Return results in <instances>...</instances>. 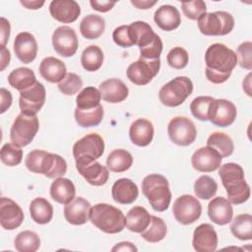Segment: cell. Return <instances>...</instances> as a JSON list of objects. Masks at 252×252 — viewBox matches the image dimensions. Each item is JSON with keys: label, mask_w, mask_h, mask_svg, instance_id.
I'll use <instances>...</instances> for the list:
<instances>
[{"label": "cell", "mask_w": 252, "mask_h": 252, "mask_svg": "<svg viewBox=\"0 0 252 252\" xmlns=\"http://www.w3.org/2000/svg\"><path fill=\"white\" fill-rule=\"evenodd\" d=\"M206 77L214 84L224 83L237 64L236 53L222 43L211 44L205 53Z\"/></svg>", "instance_id": "6da1fadb"}, {"label": "cell", "mask_w": 252, "mask_h": 252, "mask_svg": "<svg viewBox=\"0 0 252 252\" xmlns=\"http://www.w3.org/2000/svg\"><path fill=\"white\" fill-rule=\"evenodd\" d=\"M219 175L231 204L240 205L249 199L250 186L245 181L243 168L239 164L227 162L220 165Z\"/></svg>", "instance_id": "7a4b0ae2"}, {"label": "cell", "mask_w": 252, "mask_h": 252, "mask_svg": "<svg viewBox=\"0 0 252 252\" xmlns=\"http://www.w3.org/2000/svg\"><path fill=\"white\" fill-rule=\"evenodd\" d=\"M25 164L30 171L43 174L48 178L61 177L67 171V162L62 157L43 150L30 152L26 157Z\"/></svg>", "instance_id": "3957f363"}, {"label": "cell", "mask_w": 252, "mask_h": 252, "mask_svg": "<svg viewBox=\"0 0 252 252\" xmlns=\"http://www.w3.org/2000/svg\"><path fill=\"white\" fill-rule=\"evenodd\" d=\"M90 220L105 233H118L126 225V218L121 210L109 204L99 203L91 208Z\"/></svg>", "instance_id": "277c9868"}, {"label": "cell", "mask_w": 252, "mask_h": 252, "mask_svg": "<svg viewBox=\"0 0 252 252\" xmlns=\"http://www.w3.org/2000/svg\"><path fill=\"white\" fill-rule=\"evenodd\" d=\"M142 191L152 208L157 212L167 210L171 201V192L167 179L160 174L147 175L142 181Z\"/></svg>", "instance_id": "5b68a950"}, {"label": "cell", "mask_w": 252, "mask_h": 252, "mask_svg": "<svg viewBox=\"0 0 252 252\" xmlns=\"http://www.w3.org/2000/svg\"><path fill=\"white\" fill-rule=\"evenodd\" d=\"M193 92L192 81L185 76H179L161 87L158 92L160 102L168 107L182 104Z\"/></svg>", "instance_id": "8992f818"}, {"label": "cell", "mask_w": 252, "mask_h": 252, "mask_svg": "<svg viewBox=\"0 0 252 252\" xmlns=\"http://www.w3.org/2000/svg\"><path fill=\"white\" fill-rule=\"evenodd\" d=\"M197 21L200 32L205 35H225L234 28L232 15L224 11L205 13Z\"/></svg>", "instance_id": "52a82bcc"}, {"label": "cell", "mask_w": 252, "mask_h": 252, "mask_svg": "<svg viewBox=\"0 0 252 252\" xmlns=\"http://www.w3.org/2000/svg\"><path fill=\"white\" fill-rule=\"evenodd\" d=\"M38 128L39 123L36 115H29L21 112L11 126V142L18 147H26L33 140Z\"/></svg>", "instance_id": "ba28073f"}, {"label": "cell", "mask_w": 252, "mask_h": 252, "mask_svg": "<svg viewBox=\"0 0 252 252\" xmlns=\"http://www.w3.org/2000/svg\"><path fill=\"white\" fill-rule=\"evenodd\" d=\"M103 152V139L96 133H91L84 136L73 146V157L76 163L92 162L100 158Z\"/></svg>", "instance_id": "9c48e42d"}, {"label": "cell", "mask_w": 252, "mask_h": 252, "mask_svg": "<svg viewBox=\"0 0 252 252\" xmlns=\"http://www.w3.org/2000/svg\"><path fill=\"white\" fill-rule=\"evenodd\" d=\"M172 213L175 220L181 224H191L200 218L202 205L192 195H181L174 201Z\"/></svg>", "instance_id": "30bf717a"}, {"label": "cell", "mask_w": 252, "mask_h": 252, "mask_svg": "<svg viewBox=\"0 0 252 252\" xmlns=\"http://www.w3.org/2000/svg\"><path fill=\"white\" fill-rule=\"evenodd\" d=\"M159 68V58L155 60L140 58L128 66L126 75L133 84L137 86H145L158 75Z\"/></svg>", "instance_id": "8fae6325"}, {"label": "cell", "mask_w": 252, "mask_h": 252, "mask_svg": "<svg viewBox=\"0 0 252 252\" xmlns=\"http://www.w3.org/2000/svg\"><path fill=\"white\" fill-rule=\"evenodd\" d=\"M167 133L171 142L182 147L191 145L197 136V130L194 123L184 116H176L172 118L168 123Z\"/></svg>", "instance_id": "7c38bea8"}, {"label": "cell", "mask_w": 252, "mask_h": 252, "mask_svg": "<svg viewBox=\"0 0 252 252\" xmlns=\"http://www.w3.org/2000/svg\"><path fill=\"white\" fill-rule=\"evenodd\" d=\"M45 97V88L39 82H36L31 88L20 92L19 105L21 112L29 115H36L43 106Z\"/></svg>", "instance_id": "4fadbf2b"}, {"label": "cell", "mask_w": 252, "mask_h": 252, "mask_svg": "<svg viewBox=\"0 0 252 252\" xmlns=\"http://www.w3.org/2000/svg\"><path fill=\"white\" fill-rule=\"evenodd\" d=\"M52 45L59 55L73 56L78 49V37L75 31L68 26L57 28L52 34Z\"/></svg>", "instance_id": "5bb4252c"}, {"label": "cell", "mask_w": 252, "mask_h": 252, "mask_svg": "<svg viewBox=\"0 0 252 252\" xmlns=\"http://www.w3.org/2000/svg\"><path fill=\"white\" fill-rule=\"evenodd\" d=\"M237 115V110L230 100L220 98L215 99L209 111V120L216 126L227 127L231 125Z\"/></svg>", "instance_id": "9a60e30c"}, {"label": "cell", "mask_w": 252, "mask_h": 252, "mask_svg": "<svg viewBox=\"0 0 252 252\" xmlns=\"http://www.w3.org/2000/svg\"><path fill=\"white\" fill-rule=\"evenodd\" d=\"M221 160V156L209 146L198 149L191 158L192 166L200 172L215 171L220 166Z\"/></svg>", "instance_id": "2e32d148"}, {"label": "cell", "mask_w": 252, "mask_h": 252, "mask_svg": "<svg viewBox=\"0 0 252 252\" xmlns=\"http://www.w3.org/2000/svg\"><path fill=\"white\" fill-rule=\"evenodd\" d=\"M24 220L22 208L13 200L1 197L0 199V224L7 230L19 227Z\"/></svg>", "instance_id": "e0dca14e"}, {"label": "cell", "mask_w": 252, "mask_h": 252, "mask_svg": "<svg viewBox=\"0 0 252 252\" xmlns=\"http://www.w3.org/2000/svg\"><path fill=\"white\" fill-rule=\"evenodd\" d=\"M193 248L198 252H213L218 247V234L210 223L198 225L193 232Z\"/></svg>", "instance_id": "ac0fdd59"}, {"label": "cell", "mask_w": 252, "mask_h": 252, "mask_svg": "<svg viewBox=\"0 0 252 252\" xmlns=\"http://www.w3.org/2000/svg\"><path fill=\"white\" fill-rule=\"evenodd\" d=\"M14 52L17 58L25 63H32L37 54V43L35 37L28 32H20L14 40Z\"/></svg>", "instance_id": "d6986e66"}, {"label": "cell", "mask_w": 252, "mask_h": 252, "mask_svg": "<svg viewBox=\"0 0 252 252\" xmlns=\"http://www.w3.org/2000/svg\"><path fill=\"white\" fill-rule=\"evenodd\" d=\"M49 12L56 21L70 24L79 18L81 8L75 0H53L49 5Z\"/></svg>", "instance_id": "ffe728a7"}, {"label": "cell", "mask_w": 252, "mask_h": 252, "mask_svg": "<svg viewBox=\"0 0 252 252\" xmlns=\"http://www.w3.org/2000/svg\"><path fill=\"white\" fill-rule=\"evenodd\" d=\"M91 204L82 197H75L64 206L65 220L74 225L86 223L90 219Z\"/></svg>", "instance_id": "44dd1931"}, {"label": "cell", "mask_w": 252, "mask_h": 252, "mask_svg": "<svg viewBox=\"0 0 252 252\" xmlns=\"http://www.w3.org/2000/svg\"><path fill=\"white\" fill-rule=\"evenodd\" d=\"M76 168L86 181L94 186L104 185L109 177L108 168L95 160L88 163H76Z\"/></svg>", "instance_id": "7402d4cb"}, {"label": "cell", "mask_w": 252, "mask_h": 252, "mask_svg": "<svg viewBox=\"0 0 252 252\" xmlns=\"http://www.w3.org/2000/svg\"><path fill=\"white\" fill-rule=\"evenodd\" d=\"M98 91L103 100L110 103H118L125 100L128 96L129 90L126 85L119 79H108L99 85Z\"/></svg>", "instance_id": "603a6c76"}, {"label": "cell", "mask_w": 252, "mask_h": 252, "mask_svg": "<svg viewBox=\"0 0 252 252\" xmlns=\"http://www.w3.org/2000/svg\"><path fill=\"white\" fill-rule=\"evenodd\" d=\"M208 216L215 223L224 225L231 221L233 210L231 203L223 197L214 198L208 205Z\"/></svg>", "instance_id": "cb8c5ba5"}, {"label": "cell", "mask_w": 252, "mask_h": 252, "mask_svg": "<svg viewBox=\"0 0 252 252\" xmlns=\"http://www.w3.org/2000/svg\"><path fill=\"white\" fill-rule=\"evenodd\" d=\"M111 195L115 202L123 205L134 203L139 195L138 186L129 178H120L114 182Z\"/></svg>", "instance_id": "d4e9b609"}, {"label": "cell", "mask_w": 252, "mask_h": 252, "mask_svg": "<svg viewBox=\"0 0 252 252\" xmlns=\"http://www.w3.org/2000/svg\"><path fill=\"white\" fill-rule=\"evenodd\" d=\"M154 126L152 122L145 118L135 120L129 129V137L133 144L139 147H146L151 144L154 138Z\"/></svg>", "instance_id": "484cf974"}, {"label": "cell", "mask_w": 252, "mask_h": 252, "mask_svg": "<svg viewBox=\"0 0 252 252\" xmlns=\"http://www.w3.org/2000/svg\"><path fill=\"white\" fill-rule=\"evenodd\" d=\"M65 64L55 57H46L39 64L41 77L49 83H60L67 75Z\"/></svg>", "instance_id": "4316f807"}, {"label": "cell", "mask_w": 252, "mask_h": 252, "mask_svg": "<svg viewBox=\"0 0 252 252\" xmlns=\"http://www.w3.org/2000/svg\"><path fill=\"white\" fill-rule=\"evenodd\" d=\"M154 21L163 31L169 32L177 29L181 24L179 11L172 5H162L155 12Z\"/></svg>", "instance_id": "83f0119b"}, {"label": "cell", "mask_w": 252, "mask_h": 252, "mask_svg": "<svg viewBox=\"0 0 252 252\" xmlns=\"http://www.w3.org/2000/svg\"><path fill=\"white\" fill-rule=\"evenodd\" d=\"M75 195L76 188L70 179L58 177L51 183L50 196L55 202L66 205L75 198Z\"/></svg>", "instance_id": "f1b7e54d"}, {"label": "cell", "mask_w": 252, "mask_h": 252, "mask_svg": "<svg viewBox=\"0 0 252 252\" xmlns=\"http://www.w3.org/2000/svg\"><path fill=\"white\" fill-rule=\"evenodd\" d=\"M104 19L98 15L90 14L83 18L80 24V32L87 39H96L104 32Z\"/></svg>", "instance_id": "f546056e"}, {"label": "cell", "mask_w": 252, "mask_h": 252, "mask_svg": "<svg viewBox=\"0 0 252 252\" xmlns=\"http://www.w3.org/2000/svg\"><path fill=\"white\" fill-rule=\"evenodd\" d=\"M151 221V215L141 206L133 207L126 215V226L130 231L141 233Z\"/></svg>", "instance_id": "4dcf8cb0"}, {"label": "cell", "mask_w": 252, "mask_h": 252, "mask_svg": "<svg viewBox=\"0 0 252 252\" xmlns=\"http://www.w3.org/2000/svg\"><path fill=\"white\" fill-rule=\"evenodd\" d=\"M33 71L28 67H20L13 70L8 76V83L11 87L22 92L33 86L36 83Z\"/></svg>", "instance_id": "1f68e13d"}, {"label": "cell", "mask_w": 252, "mask_h": 252, "mask_svg": "<svg viewBox=\"0 0 252 252\" xmlns=\"http://www.w3.org/2000/svg\"><path fill=\"white\" fill-rule=\"evenodd\" d=\"M32 220L38 224L48 223L53 217V207L44 198H35L30 205Z\"/></svg>", "instance_id": "d6a6232c"}, {"label": "cell", "mask_w": 252, "mask_h": 252, "mask_svg": "<svg viewBox=\"0 0 252 252\" xmlns=\"http://www.w3.org/2000/svg\"><path fill=\"white\" fill-rule=\"evenodd\" d=\"M129 27L134 45H138L139 48L146 47L154 40L156 33L148 23L137 21L130 24Z\"/></svg>", "instance_id": "836d02e7"}, {"label": "cell", "mask_w": 252, "mask_h": 252, "mask_svg": "<svg viewBox=\"0 0 252 252\" xmlns=\"http://www.w3.org/2000/svg\"><path fill=\"white\" fill-rule=\"evenodd\" d=\"M133 164L132 155L123 149L113 150L106 158V165L110 171L124 172L128 170Z\"/></svg>", "instance_id": "e575fe53"}, {"label": "cell", "mask_w": 252, "mask_h": 252, "mask_svg": "<svg viewBox=\"0 0 252 252\" xmlns=\"http://www.w3.org/2000/svg\"><path fill=\"white\" fill-rule=\"evenodd\" d=\"M74 114L79 126L86 128L94 127L97 126L101 122L103 118V108L101 104L91 109H80L76 107Z\"/></svg>", "instance_id": "d590c367"}, {"label": "cell", "mask_w": 252, "mask_h": 252, "mask_svg": "<svg viewBox=\"0 0 252 252\" xmlns=\"http://www.w3.org/2000/svg\"><path fill=\"white\" fill-rule=\"evenodd\" d=\"M230 231L236 238L240 240H251L252 216L249 214H241L236 216L231 221Z\"/></svg>", "instance_id": "8d00e7d4"}, {"label": "cell", "mask_w": 252, "mask_h": 252, "mask_svg": "<svg viewBox=\"0 0 252 252\" xmlns=\"http://www.w3.org/2000/svg\"><path fill=\"white\" fill-rule=\"evenodd\" d=\"M207 146L215 149L221 158H226L232 155L234 145L231 138L221 132H215L211 134L207 140Z\"/></svg>", "instance_id": "74e56055"}, {"label": "cell", "mask_w": 252, "mask_h": 252, "mask_svg": "<svg viewBox=\"0 0 252 252\" xmlns=\"http://www.w3.org/2000/svg\"><path fill=\"white\" fill-rule=\"evenodd\" d=\"M166 231L164 220L158 217L151 216V221L148 227L141 232V236L148 242L157 243L165 237Z\"/></svg>", "instance_id": "f35d334b"}, {"label": "cell", "mask_w": 252, "mask_h": 252, "mask_svg": "<svg viewBox=\"0 0 252 252\" xmlns=\"http://www.w3.org/2000/svg\"><path fill=\"white\" fill-rule=\"evenodd\" d=\"M103 62V52L97 45H90L84 49L81 56V63L89 72L97 71Z\"/></svg>", "instance_id": "ab89813d"}, {"label": "cell", "mask_w": 252, "mask_h": 252, "mask_svg": "<svg viewBox=\"0 0 252 252\" xmlns=\"http://www.w3.org/2000/svg\"><path fill=\"white\" fill-rule=\"evenodd\" d=\"M14 246L19 252H35L40 246V238L33 231L24 230L15 237Z\"/></svg>", "instance_id": "60d3db41"}, {"label": "cell", "mask_w": 252, "mask_h": 252, "mask_svg": "<svg viewBox=\"0 0 252 252\" xmlns=\"http://www.w3.org/2000/svg\"><path fill=\"white\" fill-rule=\"evenodd\" d=\"M100 93L93 86L83 89L76 97L77 107L80 109H91L100 104Z\"/></svg>", "instance_id": "b9f144b4"}, {"label": "cell", "mask_w": 252, "mask_h": 252, "mask_svg": "<svg viewBox=\"0 0 252 252\" xmlns=\"http://www.w3.org/2000/svg\"><path fill=\"white\" fill-rule=\"evenodd\" d=\"M218 190V184L215 179L209 175L200 176L194 183V192L196 196L203 200H209L214 197Z\"/></svg>", "instance_id": "7bdbcfd3"}, {"label": "cell", "mask_w": 252, "mask_h": 252, "mask_svg": "<svg viewBox=\"0 0 252 252\" xmlns=\"http://www.w3.org/2000/svg\"><path fill=\"white\" fill-rule=\"evenodd\" d=\"M214 100L215 98L212 96H197L194 98L190 103L192 115L201 121H208L210 106Z\"/></svg>", "instance_id": "ee69618b"}, {"label": "cell", "mask_w": 252, "mask_h": 252, "mask_svg": "<svg viewBox=\"0 0 252 252\" xmlns=\"http://www.w3.org/2000/svg\"><path fill=\"white\" fill-rule=\"evenodd\" d=\"M23 159V150L13 143H7L1 148V160L8 166H16Z\"/></svg>", "instance_id": "f6af8a7d"}, {"label": "cell", "mask_w": 252, "mask_h": 252, "mask_svg": "<svg viewBox=\"0 0 252 252\" xmlns=\"http://www.w3.org/2000/svg\"><path fill=\"white\" fill-rule=\"evenodd\" d=\"M83 87V81L80 76L75 73H68L66 77L58 83L59 91L66 95H73L77 94Z\"/></svg>", "instance_id": "bcb514c9"}, {"label": "cell", "mask_w": 252, "mask_h": 252, "mask_svg": "<svg viewBox=\"0 0 252 252\" xmlns=\"http://www.w3.org/2000/svg\"><path fill=\"white\" fill-rule=\"evenodd\" d=\"M166 61L168 65L173 69L180 70L187 66L189 61V55L184 48L180 46H175L167 53Z\"/></svg>", "instance_id": "7dc6e473"}, {"label": "cell", "mask_w": 252, "mask_h": 252, "mask_svg": "<svg viewBox=\"0 0 252 252\" xmlns=\"http://www.w3.org/2000/svg\"><path fill=\"white\" fill-rule=\"evenodd\" d=\"M181 9L183 14L190 20H198L203 14L206 13L207 6L202 0L188 1L181 3Z\"/></svg>", "instance_id": "c3c4849f"}, {"label": "cell", "mask_w": 252, "mask_h": 252, "mask_svg": "<svg viewBox=\"0 0 252 252\" xmlns=\"http://www.w3.org/2000/svg\"><path fill=\"white\" fill-rule=\"evenodd\" d=\"M237 62L241 68L246 70L252 69V42L244 41L242 42L236 50Z\"/></svg>", "instance_id": "681fc988"}, {"label": "cell", "mask_w": 252, "mask_h": 252, "mask_svg": "<svg viewBox=\"0 0 252 252\" xmlns=\"http://www.w3.org/2000/svg\"><path fill=\"white\" fill-rule=\"evenodd\" d=\"M161 51H162V41L159 35L156 33L154 40L149 45H147L146 47L140 48V58L149 59V60L158 59Z\"/></svg>", "instance_id": "f907efd6"}, {"label": "cell", "mask_w": 252, "mask_h": 252, "mask_svg": "<svg viewBox=\"0 0 252 252\" xmlns=\"http://www.w3.org/2000/svg\"><path fill=\"white\" fill-rule=\"evenodd\" d=\"M113 41L121 47H130L134 45L132 34L129 26H120L113 31L112 33Z\"/></svg>", "instance_id": "816d5d0a"}, {"label": "cell", "mask_w": 252, "mask_h": 252, "mask_svg": "<svg viewBox=\"0 0 252 252\" xmlns=\"http://www.w3.org/2000/svg\"><path fill=\"white\" fill-rule=\"evenodd\" d=\"M90 4L92 8L95 11L105 13L112 9V7L116 4L114 1H97V0H91Z\"/></svg>", "instance_id": "f5cc1de1"}, {"label": "cell", "mask_w": 252, "mask_h": 252, "mask_svg": "<svg viewBox=\"0 0 252 252\" xmlns=\"http://www.w3.org/2000/svg\"><path fill=\"white\" fill-rule=\"evenodd\" d=\"M0 96H1L0 113H4L12 104V94L8 90L1 88L0 89Z\"/></svg>", "instance_id": "db71d44e"}, {"label": "cell", "mask_w": 252, "mask_h": 252, "mask_svg": "<svg viewBox=\"0 0 252 252\" xmlns=\"http://www.w3.org/2000/svg\"><path fill=\"white\" fill-rule=\"evenodd\" d=\"M10 23L4 17H1V46H5L10 36Z\"/></svg>", "instance_id": "11a10c76"}, {"label": "cell", "mask_w": 252, "mask_h": 252, "mask_svg": "<svg viewBox=\"0 0 252 252\" xmlns=\"http://www.w3.org/2000/svg\"><path fill=\"white\" fill-rule=\"evenodd\" d=\"M111 250L112 251H137L138 248L131 242L123 241V242L117 243Z\"/></svg>", "instance_id": "9f6ffc18"}, {"label": "cell", "mask_w": 252, "mask_h": 252, "mask_svg": "<svg viewBox=\"0 0 252 252\" xmlns=\"http://www.w3.org/2000/svg\"><path fill=\"white\" fill-rule=\"evenodd\" d=\"M131 4L134 5L138 9L147 10L152 8L154 5L157 4V1H151V0H131Z\"/></svg>", "instance_id": "6f0895ef"}, {"label": "cell", "mask_w": 252, "mask_h": 252, "mask_svg": "<svg viewBox=\"0 0 252 252\" xmlns=\"http://www.w3.org/2000/svg\"><path fill=\"white\" fill-rule=\"evenodd\" d=\"M10 59H11L10 51L5 46H1V68H0L1 71H3L6 68V66L9 65Z\"/></svg>", "instance_id": "680465c9"}, {"label": "cell", "mask_w": 252, "mask_h": 252, "mask_svg": "<svg viewBox=\"0 0 252 252\" xmlns=\"http://www.w3.org/2000/svg\"><path fill=\"white\" fill-rule=\"evenodd\" d=\"M21 4L25 6L27 9L36 10L41 8L44 5V1H38V0H21Z\"/></svg>", "instance_id": "91938a15"}, {"label": "cell", "mask_w": 252, "mask_h": 252, "mask_svg": "<svg viewBox=\"0 0 252 252\" xmlns=\"http://www.w3.org/2000/svg\"><path fill=\"white\" fill-rule=\"evenodd\" d=\"M243 86V91L246 93L248 96H251V73H249L246 78L243 80L242 83Z\"/></svg>", "instance_id": "94428289"}]
</instances>
